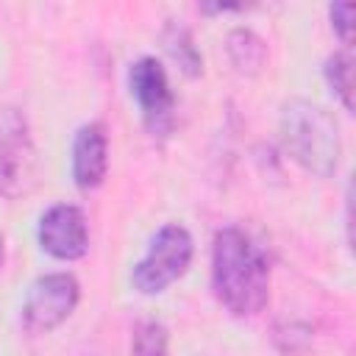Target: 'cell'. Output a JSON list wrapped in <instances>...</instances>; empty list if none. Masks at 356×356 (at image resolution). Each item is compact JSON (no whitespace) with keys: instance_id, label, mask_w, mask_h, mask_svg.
<instances>
[{"instance_id":"cell-6","label":"cell","mask_w":356,"mask_h":356,"mask_svg":"<svg viewBox=\"0 0 356 356\" xmlns=\"http://www.w3.org/2000/svg\"><path fill=\"white\" fill-rule=\"evenodd\" d=\"M128 89L145 117V125L153 134L170 131L175 95H172V86H170V78H167V70L161 67V61L153 56L136 58L128 70Z\"/></svg>"},{"instance_id":"cell-5","label":"cell","mask_w":356,"mask_h":356,"mask_svg":"<svg viewBox=\"0 0 356 356\" xmlns=\"http://www.w3.org/2000/svg\"><path fill=\"white\" fill-rule=\"evenodd\" d=\"M81 300V284L72 273H44L39 275L22 300V328L28 334H50L67 323Z\"/></svg>"},{"instance_id":"cell-1","label":"cell","mask_w":356,"mask_h":356,"mask_svg":"<svg viewBox=\"0 0 356 356\" xmlns=\"http://www.w3.org/2000/svg\"><path fill=\"white\" fill-rule=\"evenodd\" d=\"M211 289L234 317H253L270 300V261L242 228H220L211 242Z\"/></svg>"},{"instance_id":"cell-7","label":"cell","mask_w":356,"mask_h":356,"mask_svg":"<svg viewBox=\"0 0 356 356\" xmlns=\"http://www.w3.org/2000/svg\"><path fill=\"white\" fill-rule=\"evenodd\" d=\"M36 239L39 248L58 261L83 259L89 250V225L83 211L72 203H53L39 217Z\"/></svg>"},{"instance_id":"cell-10","label":"cell","mask_w":356,"mask_h":356,"mask_svg":"<svg viewBox=\"0 0 356 356\" xmlns=\"http://www.w3.org/2000/svg\"><path fill=\"white\" fill-rule=\"evenodd\" d=\"M161 42H164V50L170 53V58L178 64V70L189 78H197L203 72V56L192 39V33L178 25V22H167L164 25V33H161Z\"/></svg>"},{"instance_id":"cell-12","label":"cell","mask_w":356,"mask_h":356,"mask_svg":"<svg viewBox=\"0 0 356 356\" xmlns=\"http://www.w3.org/2000/svg\"><path fill=\"white\" fill-rule=\"evenodd\" d=\"M131 356H170V334L159 320H142L131 337Z\"/></svg>"},{"instance_id":"cell-13","label":"cell","mask_w":356,"mask_h":356,"mask_svg":"<svg viewBox=\"0 0 356 356\" xmlns=\"http://www.w3.org/2000/svg\"><path fill=\"white\" fill-rule=\"evenodd\" d=\"M328 17H331L334 33L345 44H350V39H353V3H334L328 8Z\"/></svg>"},{"instance_id":"cell-14","label":"cell","mask_w":356,"mask_h":356,"mask_svg":"<svg viewBox=\"0 0 356 356\" xmlns=\"http://www.w3.org/2000/svg\"><path fill=\"white\" fill-rule=\"evenodd\" d=\"M3 253H6V242H3V234H0V264H3Z\"/></svg>"},{"instance_id":"cell-9","label":"cell","mask_w":356,"mask_h":356,"mask_svg":"<svg viewBox=\"0 0 356 356\" xmlns=\"http://www.w3.org/2000/svg\"><path fill=\"white\" fill-rule=\"evenodd\" d=\"M225 53L242 75H256L267 64V44L250 28H234L225 39Z\"/></svg>"},{"instance_id":"cell-11","label":"cell","mask_w":356,"mask_h":356,"mask_svg":"<svg viewBox=\"0 0 356 356\" xmlns=\"http://www.w3.org/2000/svg\"><path fill=\"white\" fill-rule=\"evenodd\" d=\"M323 75H325V83L331 86V92L339 97L342 108L345 111H353V61L348 53H331L325 58V67H323Z\"/></svg>"},{"instance_id":"cell-3","label":"cell","mask_w":356,"mask_h":356,"mask_svg":"<svg viewBox=\"0 0 356 356\" xmlns=\"http://www.w3.org/2000/svg\"><path fill=\"white\" fill-rule=\"evenodd\" d=\"M192 256H195L192 234L184 225H178V222L161 225L150 236L145 256L131 270L134 289L142 292V295H159V292H164L170 284H175L189 270Z\"/></svg>"},{"instance_id":"cell-8","label":"cell","mask_w":356,"mask_h":356,"mask_svg":"<svg viewBox=\"0 0 356 356\" xmlns=\"http://www.w3.org/2000/svg\"><path fill=\"white\" fill-rule=\"evenodd\" d=\"M72 181L78 189H97L108 172V131L103 122H86L72 136Z\"/></svg>"},{"instance_id":"cell-4","label":"cell","mask_w":356,"mask_h":356,"mask_svg":"<svg viewBox=\"0 0 356 356\" xmlns=\"http://www.w3.org/2000/svg\"><path fill=\"white\" fill-rule=\"evenodd\" d=\"M36 181V147L25 114L14 106L0 108V195L14 200Z\"/></svg>"},{"instance_id":"cell-2","label":"cell","mask_w":356,"mask_h":356,"mask_svg":"<svg viewBox=\"0 0 356 356\" xmlns=\"http://www.w3.org/2000/svg\"><path fill=\"white\" fill-rule=\"evenodd\" d=\"M281 145L292 161H298L306 172L328 178L339 167L342 142L334 117L309 100H289L278 117Z\"/></svg>"}]
</instances>
